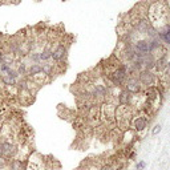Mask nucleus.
Here are the masks:
<instances>
[{
    "instance_id": "6",
    "label": "nucleus",
    "mask_w": 170,
    "mask_h": 170,
    "mask_svg": "<svg viewBox=\"0 0 170 170\" xmlns=\"http://www.w3.org/2000/svg\"><path fill=\"white\" fill-rule=\"evenodd\" d=\"M148 118L145 117V116H137V117L133 120V129L136 130L137 133H142L146 130V128H148Z\"/></svg>"
},
{
    "instance_id": "5",
    "label": "nucleus",
    "mask_w": 170,
    "mask_h": 170,
    "mask_svg": "<svg viewBox=\"0 0 170 170\" xmlns=\"http://www.w3.org/2000/svg\"><path fill=\"white\" fill-rule=\"evenodd\" d=\"M67 52H68L67 47L60 44L52 51V57L51 59H52L55 63H61V61H64L65 57H67Z\"/></svg>"
},
{
    "instance_id": "15",
    "label": "nucleus",
    "mask_w": 170,
    "mask_h": 170,
    "mask_svg": "<svg viewBox=\"0 0 170 170\" xmlns=\"http://www.w3.org/2000/svg\"><path fill=\"white\" fill-rule=\"evenodd\" d=\"M16 70H18V73L20 75V77H25V75L28 73V67H27V64H25V63H20Z\"/></svg>"
},
{
    "instance_id": "19",
    "label": "nucleus",
    "mask_w": 170,
    "mask_h": 170,
    "mask_svg": "<svg viewBox=\"0 0 170 170\" xmlns=\"http://www.w3.org/2000/svg\"><path fill=\"white\" fill-rule=\"evenodd\" d=\"M160 132H161V125H155L154 129H153V132H152V134L153 136H157Z\"/></svg>"
},
{
    "instance_id": "2",
    "label": "nucleus",
    "mask_w": 170,
    "mask_h": 170,
    "mask_svg": "<svg viewBox=\"0 0 170 170\" xmlns=\"http://www.w3.org/2000/svg\"><path fill=\"white\" fill-rule=\"evenodd\" d=\"M0 149H1L3 157L5 160H12V158H18L19 153V144L13 142V140L10 141H0Z\"/></svg>"
},
{
    "instance_id": "10",
    "label": "nucleus",
    "mask_w": 170,
    "mask_h": 170,
    "mask_svg": "<svg viewBox=\"0 0 170 170\" xmlns=\"http://www.w3.org/2000/svg\"><path fill=\"white\" fill-rule=\"evenodd\" d=\"M132 104V95L126 89L121 90L118 95V105H130Z\"/></svg>"
},
{
    "instance_id": "23",
    "label": "nucleus",
    "mask_w": 170,
    "mask_h": 170,
    "mask_svg": "<svg viewBox=\"0 0 170 170\" xmlns=\"http://www.w3.org/2000/svg\"><path fill=\"white\" fill-rule=\"evenodd\" d=\"M0 158H3V153H1V149H0Z\"/></svg>"
},
{
    "instance_id": "3",
    "label": "nucleus",
    "mask_w": 170,
    "mask_h": 170,
    "mask_svg": "<svg viewBox=\"0 0 170 170\" xmlns=\"http://www.w3.org/2000/svg\"><path fill=\"white\" fill-rule=\"evenodd\" d=\"M101 117L106 122H113L116 120V106L110 104H104L101 108Z\"/></svg>"
},
{
    "instance_id": "20",
    "label": "nucleus",
    "mask_w": 170,
    "mask_h": 170,
    "mask_svg": "<svg viewBox=\"0 0 170 170\" xmlns=\"http://www.w3.org/2000/svg\"><path fill=\"white\" fill-rule=\"evenodd\" d=\"M100 170H114V168H113V166L110 165V163H105V165L101 166Z\"/></svg>"
},
{
    "instance_id": "14",
    "label": "nucleus",
    "mask_w": 170,
    "mask_h": 170,
    "mask_svg": "<svg viewBox=\"0 0 170 170\" xmlns=\"http://www.w3.org/2000/svg\"><path fill=\"white\" fill-rule=\"evenodd\" d=\"M154 67H155V69H157V72H162V70L168 67V64H166V59L165 57H160L157 61H155Z\"/></svg>"
},
{
    "instance_id": "4",
    "label": "nucleus",
    "mask_w": 170,
    "mask_h": 170,
    "mask_svg": "<svg viewBox=\"0 0 170 170\" xmlns=\"http://www.w3.org/2000/svg\"><path fill=\"white\" fill-rule=\"evenodd\" d=\"M125 89L130 95H137L141 90V83L137 77H129L125 81Z\"/></svg>"
},
{
    "instance_id": "8",
    "label": "nucleus",
    "mask_w": 170,
    "mask_h": 170,
    "mask_svg": "<svg viewBox=\"0 0 170 170\" xmlns=\"http://www.w3.org/2000/svg\"><path fill=\"white\" fill-rule=\"evenodd\" d=\"M28 161L20 158H12L8 162V170H27Z\"/></svg>"
},
{
    "instance_id": "9",
    "label": "nucleus",
    "mask_w": 170,
    "mask_h": 170,
    "mask_svg": "<svg viewBox=\"0 0 170 170\" xmlns=\"http://www.w3.org/2000/svg\"><path fill=\"white\" fill-rule=\"evenodd\" d=\"M134 49L137 53L141 55H146L149 52V41L146 40H137L134 44Z\"/></svg>"
},
{
    "instance_id": "16",
    "label": "nucleus",
    "mask_w": 170,
    "mask_h": 170,
    "mask_svg": "<svg viewBox=\"0 0 170 170\" xmlns=\"http://www.w3.org/2000/svg\"><path fill=\"white\" fill-rule=\"evenodd\" d=\"M11 68H12V65L5 64V63H1V64H0V73H3V75H4V73H7L8 70L11 69Z\"/></svg>"
},
{
    "instance_id": "22",
    "label": "nucleus",
    "mask_w": 170,
    "mask_h": 170,
    "mask_svg": "<svg viewBox=\"0 0 170 170\" xmlns=\"http://www.w3.org/2000/svg\"><path fill=\"white\" fill-rule=\"evenodd\" d=\"M168 73H169V75H170V61H169V63H168Z\"/></svg>"
},
{
    "instance_id": "18",
    "label": "nucleus",
    "mask_w": 170,
    "mask_h": 170,
    "mask_svg": "<svg viewBox=\"0 0 170 170\" xmlns=\"http://www.w3.org/2000/svg\"><path fill=\"white\" fill-rule=\"evenodd\" d=\"M146 166V162L145 161H140V162L137 163V170H144Z\"/></svg>"
},
{
    "instance_id": "1",
    "label": "nucleus",
    "mask_w": 170,
    "mask_h": 170,
    "mask_svg": "<svg viewBox=\"0 0 170 170\" xmlns=\"http://www.w3.org/2000/svg\"><path fill=\"white\" fill-rule=\"evenodd\" d=\"M130 117L132 112L129 110V105H118L116 108V121L121 129H128L130 125Z\"/></svg>"
},
{
    "instance_id": "12",
    "label": "nucleus",
    "mask_w": 170,
    "mask_h": 170,
    "mask_svg": "<svg viewBox=\"0 0 170 170\" xmlns=\"http://www.w3.org/2000/svg\"><path fill=\"white\" fill-rule=\"evenodd\" d=\"M51 57H52V49L47 45V47L42 48V51L40 52V61H48Z\"/></svg>"
},
{
    "instance_id": "7",
    "label": "nucleus",
    "mask_w": 170,
    "mask_h": 170,
    "mask_svg": "<svg viewBox=\"0 0 170 170\" xmlns=\"http://www.w3.org/2000/svg\"><path fill=\"white\" fill-rule=\"evenodd\" d=\"M138 80H140L141 85L152 86V85L154 84V75H153L149 69H144V70H141L140 75H138Z\"/></svg>"
},
{
    "instance_id": "21",
    "label": "nucleus",
    "mask_w": 170,
    "mask_h": 170,
    "mask_svg": "<svg viewBox=\"0 0 170 170\" xmlns=\"http://www.w3.org/2000/svg\"><path fill=\"white\" fill-rule=\"evenodd\" d=\"M3 57H4V52H3V51L0 49V64L3 63Z\"/></svg>"
},
{
    "instance_id": "11",
    "label": "nucleus",
    "mask_w": 170,
    "mask_h": 170,
    "mask_svg": "<svg viewBox=\"0 0 170 170\" xmlns=\"http://www.w3.org/2000/svg\"><path fill=\"white\" fill-rule=\"evenodd\" d=\"M42 72H44V70H42V65L32 63L29 67H28V73L27 75L29 76V77H35L36 75H40V73H42Z\"/></svg>"
},
{
    "instance_id": "17",
    "label": "nucleus",
    "mask_w": 170,
    "mask_h": 170,
    "mask_svg": "<svg viewBox=\"0 0 170 170\" xmlns=\"http://www.w3.org/2000/svg\"><path fill=\"white\" fill-rule=\"evenodd\" d=\"M29 59L33 61V63L37 64L39 61H40V53H39V52H33V53H31V55H29Z\"/></svg>"
},
{
    "instance_id": "13",
    "label": "nucleus",
    "mask_w": 170,
    "mask_h": 170,
    "mask_svg": "<svg viewBox=\"0 0 170 170\" xmlns=\"http://www.w3.org/2000/svg\"><path fill=\"white\" fill-rule=\"evenodd\" d=\"M158 35L161 36V39H162L166 44H170V25H165V28H163Z\"/></svg>"
}]
</instances>
